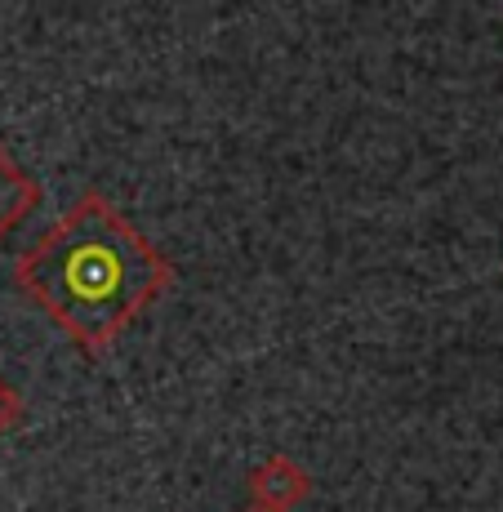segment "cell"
Here are the masks:
<instances>
[{
	"instance_id": "obj_1",
	"label": "cell",
	"mask_w": 503,
	"mask_h": 512,
	"mask_svg": "<svg viewBox=\"0 0 503 512\" xmlns=\"http://www.w3.org/2000/svg\"><path fill=\"white\" fill-rule=\"evenodd\" d=\"M14 285L90 361H103L125 330L174 285V263L98 187L18 254Z\"/></svg>"
},
{
	"instance_id": "obj_2",
	"label": "cell",
	"mask_w": 503,
	"mask_h": 512,
	"mask_svg": "<svg viewBox=\"0 0 503 512\" xmlns=\"http://www.w3.org/2000/svg\"><path fill=\"white\" fill-rule=\"evenodd\" d=\"M245 490H250V508L254 512H294L299 504H308L312 499L317 481H312V472L303 468L299 459L268 455L259 468L250 472Z\"/></svg>"
},
{
	"instance_id": "obj_3",
	"label": "cell",
	"mask_w": 503,
	"mask_h": 512,
	"mask_svg": "<svg viewBox=\"0 0 503 512\" xmlns=\"http://www.w3.org/2000/svg\"><path fill=\"white\" fill-rule=\"evenodd\" d=\"M41 196H45L41 183L9 156V147H0V245H5V236L14 232L36 205H41Z\"/></svg>"
},
{
	"instance_id": "obj_4",
	"label": "cell",
	"mask_w": 503,
	"mask_h": 512,
	"mask_svg": "<svg viewBox=\"0 0 503 512\" xmlns=\"http://www.w3.org/2000/svg\"><path fill=\"white\" fill-rule=\"evenodd\" d=\"M27 419V401H23V392L14 388V383L0 374V437H9V432L18 428V423Z\"/></svg>"
},
{
	"instance_id": "obj_5",
	"label": "cell",
	"mask_w": 503,
	"mask_h": 512,
	"mask_svg": "<svg viewBox=\"0 0 503 512\" xmlns=\"http://www.w3.org/2000/svg\"><path fill=\"white\" fill-rule=\"evenodd\" d=\"M250 512H254V508H250Z\"/></svg>"
}]
</instances>
